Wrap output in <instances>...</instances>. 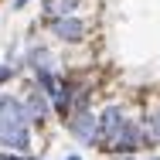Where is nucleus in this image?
<instances>
[{
  "mask_svg": "<svg viewBox=\"0 0 160 160\" xmlns=\"http://www.w3.org/2000/svg\"><path fill=\"white\" fill-rule=\"evenodd\" d=\"M78 7V0H44V10H48V17H65L68 10H75Z\"/></svg>",
  "mask_w": 160,
  "mask_h": 160,
  "instance_id": "nucleus-7",
  "label": "nucleus"
},
{
  "mask_svg": "<svg viewBox=\"0 0 160 160\" xmlns=\"http://www.w3.org/2000/svg\"><path fill=\"white\" fill-rule=\"evenodd\" d=\"M72 133L82 140V143H96L99 140V119L82 106V109H75V116H72Z\"/></svg>",
  "mask_w": 160,
  "mask_h": 160,
  "instance_id": "nucleus-3",
  "label": "nucleus"
},
{
  "mask_svg": "<svg viewBox=\"0 0 160 160\" xmlns=\"http://www.w3.org/2000/svg\"><path fill=\"white\" fill-rule=\"evenodd\" d=\"M0 147L28 153L31 136H28V109L24 102H17L14 96L0 99Z\"/></svg>",
  "mask_w": 160,
  "mask_h": 160,
  "instance_id": "nucleus-1",
  "label": "nucleus"
},
{
  "mask_svg": "<svg viewBox=\"0 0 160 160\" xmlns=\"http://www.w3.org/2000/svg\"><path fill=\"white\" fill-rule=\"evenodd\" d=\"M123 123V109H116V106H109L102 116H99V136H106V133H112V129Z\"/></svg>",
  "mask_w": 160,
  "mask_h": 160,
  "instance_id": "nucleus-6",
  "label": "nucleus"
},
{
  "mask_svg": "<svg viewBox=\"0 0 160 160\" xmlns=\"http://www.w3.org/2000/svg\"><path fill=\"white\" fill-rule=\"evenodd\" d=\"M24 3H28V0H14V7H17V10H24Z\"/></svg>",
  "mask_w": 160,
  "mask_h": 160,
  "instance_id": "nucleus-10",
  "label": "nucleus"
},
{
  "mask_svg": "<svg viewBox=\"0 0 160 160\" xmlns=\"http://www.w3.org/2000/svg\"><path fill=\"white\" fill-rule=\"evenodd\" d=\"M68 160H82V157H75V153H72V157H68Z\"/></svg>",
  "mask_w": 160,
  "mask_h": 160,
  "instance_id": "nucleus-11",
  "label": "nucleus"
},
{
  "mask_svg": "<svg viewBox=\"0 0 160 160\" xmlns=\"http://www.w3.org/2000/svg\"><path fill=\"white\" fill-rule=\"evenodd\" d=\"M143 140L153 143V147H160V116H150V119L143 123Z\"/></svg>",
  "mask_w": 160,
  "mask_h": 160,
  "instance_id": "nucleus-8",
  "label": "nucleus"
},
{
  "mask_svg": "<svg viewBox=\"0 0 160 160\" xmlns=\"http://www.w3.org/2000/svg\"><path fill=\"white\" fill-rule=\"evenodd\" d=\"M7 78H10V68H7V65H0V85H3Z\"/></svg>",
  "mask_w": 160,
  "mask_h": 160,
  "instance_id": "nucleus-9",
  "label": "nucleus"
},
{
  "mask_svg": "<svg viewBox=\"0 0 160 160\" xmlns=\"http://www.w3.org/2000/svg\"><path fill=\"white\" fill-rule=\"evenodd\" d=\"M0 160H10V157H0Z\"/></svg>",
  "mask_w": 160,
  "mask_h": 160,
  "instance_id": "nucleus-12",
  "label": "nucleus"
},
{
  "mask_svg": "<svg viewBox=\"0 0 160 160\" xmlns=\"http://www.w3.org/2000/svg\"><path fill=\"white\" fill-rule=\"evenodd\" d=\"M51 31H55V38H62V41H78L85 34V28H82L78 17H55L51 21Z\"/></svg>",
  "mask_w": 160,
  "mask_h": 160,
  "instance_id": "nucleus-5",
  "label": "nucleus"
},
{
  "mask_svg": "<svg viewBox=\"0 0 160 160\" xmlns=\"http://www.w3.org/2000/svg\"><path fill=\"white\" fill-rule=\"evenodd\" d=\"M24 109H28V119L31 123H48V92H41V89H34L31 96H28V102H24Z\"/></svg>",
  "mask_w": 160,
  "mask_h": 160,
  "instance_id": "nucleus-4",
  "label": "nucleus"
},
{
  "mask_svg": "<svg viewBox=\"0 0 160 160\" xmlns=\"http://www.w3.org/2000/svg\"><path fill=\"white\" fill-rule=\"evenodd\" d=\"M140 140H143V129L133 126L129 119H123L112 133H106V136H102L106 150H112V153H133V150H140Z\"/></svg>",
  "mask_w": 160,
  "mask_h": 160,
  "instance_id": "nucleus-2",
  "label": "nucleus"
},
{
  "mask_svg": "<svg viewBox=\"0 0 160 160\" xmlns=\"http://www.w3.org/2000/svg\"><path fill=\"white\" fill-rule=\"evenodd\" d=\"M157 160H160V157H157Z\"/></svg>",
  "mask_w": 160,
  "mask_h": 160,
  "instance_id": "nucleus-13",
  "label": "nucleus"
}]
</instances>
